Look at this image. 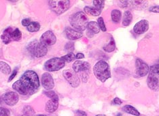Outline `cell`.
Returning <instances> with one entry per match:
<instances>
[{
    "instance_id": "obj_11",
    "label": "cell",
    "mask_w": 159,
    "mask_h": 116,
    "mask_svg": "<svg viewBox=\"0 0 159 116\" xmlns=\"http://www.w3.org/2000/svg\"><path fill=\"white\" fill-rule=\"evenodd\" d=\"M57 41L55 35L51 31H47L43 34L40 38V42L45 46H51L55 45Z\"/></svg>"
},
{
    "instance_id": "obj_21",
    "label": "cell",
    "mask_w": 159,
    "mask_h": 116,
    "mask_svg": "<svg viewBox=\"0 0 159 116\" xmlns=\"http://www.w3.org/2000/svg\"><path fill=\"white\" fill-rule=\"evenodd\" d=\"M84 10L86 13H87L88 14H90V15L94 16V17L99 16L100 14L102 13V11H101V10L97 9L96 8H95V7L86 6Z\"/></svg>"
},
{
    "instance_id": "obj_38",
    "label": "cell",
    "mask_w": 159,
    "mask_h": 116,
    "mask_svg": "<svg viewBox=\"0 0 159 116\" xmlns=\"http://www.w3.org/2000/svg\"><path fill=\"white\" fill-rule=\"evenodd\" d=\"M149 11L152 12H155V13H159V6H152L149 9Z\"/></svg>"
},
{
    "instance_id": "obj_32",
    "label": "cell",
    "mask_w": 159,
    "mask_h": 116,
    "mask_svg": "<svg viewBox=\"0 0 159 116\" xmlns=\"http://www.w3.org/2000/svg\"><path fill=\"white\" fill-rule=\"evenodd\" d=\"M97 23H98L99 26L100 27V30H102L103 31H106L107 29L106 27V25H105L103 19L102 17H99L98 20H97Z\"/></svg>"
},
{
    "instance_id": "obj_1",
    "label": "cell",
    "mask_w": 159,
    "mask_h": 116,
    "mask_svg": "<svg viewBox=\"0 0 159 116\" xmlns=\"http://www.w3.org/2000/svg\"><path fill=\"white\" fill-rule=\"evenodd\" d=\"M20 80L26 88L28 94H30V95L34 94L39 88L38 76L33 70H27L25 72Z\"/></svg>"
},
{
    "instance_id": "obj_19",
    "label": "cell",
    "mask_w": 159,
    "mask_h": 116,
    "mask_svg": "<svg viewBox=\"0 0 159 116\" xmlns=\"http://www.w3.org/2000/svg\"><path fill=\"white\" fill-rule=\"evenodd\" d=\"M88 32H91L93 34H98L100 31V27L98 23L95 21H91L89 22L87 26Z\"/></svg>"
},
{
    "instance_id": "obj_36",
    "label": "cell",
    "mask_w": 159,
    "mask_h": 116,
    "mask_svg": "<svg viewBox=\"0 0 159 116\" xmlns=\"http://www.w3.org/2000/svg\"><path fill=\"white\" fill-rule=\"evenodd\" d=\"M44 94L46 96L50 98V99H55V98H57L58 96L57 94L53 91H48V92H44Z\"/></svg>"
},
{
    "instance_id": "obj_12",
    "label": "cell",
    "mask_w": 159,
    "mask_h": 116,
    "mask_svg": "<svg viewBox=\"0 0 159 116\" xmlns=\"http://www.w3.org/2000/svg\"><path fill=\"white\" fill-rule=\"evenodd\" d=\"M2 99L8 106H14V105H15L18 103L19 97L17 93L14 92H9L3 94Z\"/></svg>"
},
{
    "instance_id": "obj_44",
    "label": "cell",
    "mask_w": 159,
    "mask_h": 116,
    "mask_svg": "<svg viewBox=\"0 0 159 116\" xmlns=\"http://www.w3.org/2000/svg\"><path fill=\"white\" fill-rule=\"evenodd\" d=\"M95 116H106V115H103V114H99V115H95Z\"/></svg>"
},
{
    "instance_id": "obj_46",
    "label": "cell",
    "mask_w": 159,
    "mask_h": 116,
    "mask_svg": "<svg viewBox=\"0 0 159 116\" xmlns=\"http://www.w3.org/2000/svg\"><path fill=\"white\" fill-rule=\"evenodd\" d=\"M2 103V98L0 97V103Z\"/></svg>"
},
{
    "instance_id": "obj_7",
    "label": "cell",
    "mask_w": 159,
    "mask_h": 116,
    "mask_svg": "<svg viewBox=\"0 0 159 116\" xmlns=\"http://www.w3.org/2000/svg\"><path fill=\"white\" fill-rule=\"evenodd\" d=\"M63 76L65 79H66L67 82L73 87V88H77V87L80 85V80L78 77L76 72H75L74 70L67 69L63 71Z\"/></svg>"
},
{
    "instance_id": "obj_9",
    "label": "cell",
    "mask_w": 159,
    "mask_h": 116,
    "mask_svg": "<svg viewBox=\"0 0 159 116\" xmlns=\"http://www.w3.org/2000/svg\"><path fill=\"white\" fill-rule=\"evenodd\" d=\"M135 68L137 75L140 77L147 75L150 72V68L148 65L139 58H137L135 60Z\"/></svg>"
},
{
    "instance_id": "obj_2",
    "label": "cell",
    "mask_w": 159,
    "mask_h": 116,
    "mask_svg": "<svg viewBox=\"0 0 159 116\" xmlns=\"http://www.w3.org/2000/svg\"><path fill=\"white\" fill-rule=\"evenodd\" d=\"M70 24L78 31H82L87 28L89 19L84 12H78L70 17Z\"/></svg>"
},
{
    "instance_id": "obj_3",
    "label": "cell",
    "mask_w": 159,
    "mask_h": 116,
    "mask_svg": "<svg viewBox=\"0 0 159 116\" xmlns=\"http://www.w3.org/2000/svg\"><path fill=\"white\" fill-rule=\"evenodd\" d=\"M93 72L97 79L102 82L106 81L111 77L110 68L105 61H99L93 68Z\"/></svg>"
},
{
    "instance_id": "obj_14",
    "label": "cell",
    "mask_w": 159,
    "mask_h": 116,
    "mask_svg": "<svg viewBox=\"0 0 159 116\" xmlns=\"http://www.w3.org/2000/svg\"><path fill=\"white\" fill-rule=\"evenodd\" d=\"M148 29H149V23L148 21L142 20L135 25L133 31L137 34H143L148 30Z\"/></svg>"
},
{
    "instance_id": "obj_6",
    "label": "cell",
    "mask_w": 159,
    "mask_h": 116,
    "mask_svg": "<svg viewBox=\"0 0 159 116\" xmlns=\"http://www.w3.org/2000/svg\"><path fill=\"white\" fill-rule=\"evenodd\" d=\"M65 64L66 62L62 58L55 57L47 61L44 64V68L48 72H54L61 70L65 66Z\"/></svg>"
},
{
    "instance_id": "obj_45",
    "label": "cell",
    "mask_w": 159,
    "mask_h": 116,
    "mask_svg": "<svg viewBox=\"0 0 159 116\" xmlns=\"http://www.w3.org/2000/svg\"><path fill=\"white\" fill-rule=\"evenodd\" d=\"M37 116H47V115H38Z\"/></svg>"
},
{
    "instance_id": "obj_39",
    "label": "cell",
    "mask_w": 159,
    "mask_h": 116,
    "mask_svg": "<svg viewBox=\"0 0 159 116\" xmlns=\"http://www.w3.org/2000/svg\"><path fill=\"white\" fill-rule=\"evenodd\" d=\"M113 104H116V105H120L122 103V101L119 99V98H115V99L112 100V102H111Z\"/></svg>"
},
{
    "instance_id": "obj_4",
    "label": "cell",
    "mask_w": 159,
    "mask_h": 116,
    "mask_svg": "<svg viewBox=\"0 0 159 116\" xmlns=\"http://www.w3.org/2000/svg\"><path fill=\"white\" fill-rule=\"evenodd\" d=\"M28 51L35 57H42L45 56L48 51L47 46L40 42L34 41L31 42L27 46Z\"/></svg>"
},
{
    "instance_id": "obj_31",
    "label": "cell",
    "mask_w": 159,
    "mask_h": 116,
    "mask_svg": "<svg viewBox=\"0 0 159 116\" xmlns=\"http://www.w3.org/2000/svg\"><path fill=\"white\" fill-rule=\"evenodd\" d=\"M93 4H94V6H95V8L102 11L104 7L105 2L104 1H93Z\"/></svg>"
},
{
    "instance_id": "obj_42",
    "label": "cell",
    "mask_w": 159,
    "mask_h": 116,
    "mask_svg": "<svg viewBox=\"0 0 159 116\" xmlns=\"http://www.w3.org/2000/svg\"><path fill=\"white\" fill-rule=\"evenodd\" d=\"M75 114L78 116H87V114H86V112L81 111V110H78L75 111Z\"/></svg>"
},
{
    "instance_id": "obj_37",
    "label": "cell",
    "mask_w": 159,
    "mask_h": 116,
    "mask_svg": "<svg viewBox=\"0 0 159 116\" xmlns=\"http://www.w3.org/2000/svg\"><path fill=\"white\" fill-rule=\"evenodd\" d=\"M128 1H118V5L119 7H120L122 8H125L126 7L128 6Z\"/></svg>"
},
{
    "instance_id": "obj_25",
    "label": "cell",
    "mask_w": 159,
    "mask_h": 116,
    "mask_svg": "<svg viewBox=\"0 0 159 116\" xmlns=\"http://www.w3.org/2000/svg\"><path fill=\"white\" fill-rule=\"evenodd\" d=\"M0 71L5 75H9L11 72V68L8 64L0 61Z\"/></svg>"
},
{
    "instance_id": "obj_41",
    "label": "cell",
    "mask_w": 159,
    "mask_h": 116,
    "mask_svg": "<svg viewBox=\"0 0 159 116\" xmlns=\"http://www.w3.org/2000/svg\"><path fill=\"white\" fill-rule=\"evenodd\" d=\"M17 72H18V68H16V69H14V70L13 71L12 75H10V78H9V79H8V81H11L12 80V79H13L14 77H15V76L16 75Z\"/></svg>"
},
{
    "instance_id": "obj_13",
    "label": "cell",
    "mask_w": 159,
    "mask_h": 116,
    "mask_svg": "<svg viewBox=\"0 0 159 116\" xmlns=\"http://www.w3.org/2000/svg\"><path fill=\"white\" fill-rule=\"evenodd\" d=\"M42 84L44 88L46 90L52 89L55 86V83H54L52 76L48 72H45L42 75Z\"/></svg>"
},
{
    "instance_id": "obj_5",
    "label": "cell",
    "mask_w": 159,
    "mask_h": 116,
    "mask_svg": "<svg viewBox=\"0 0 159 116\" xmlns=\"http://www.w3.org/2000/svg\"><path fill=\"white\" fill-rule=\"evenodd\" d=\"M48 4L50 9L57 14H61L66 12L70 7V1L69 0H52L49 1Z\"/></svg>"
},
{
    "instance_id": "obj_30",
    "label": "cell",
    "mask_w": 159,
    "mask_h": 116,
    "mask_svg": "<svg viewBox=\"0 0 159 116\" xmlns=\"http://www.w3.org/2000/svg\"><path fill=\"white\" fill-rule=\"evenodd\" d=\"M61 58H62V60L65 61V62L70 63L75 59V56L73 53H69L68 54H67V55L63 56Z\"/></svg>"
},
{
    "instance_id": "obj_16",
    "label": "cell",
    "mask_w": 159,
    "mask_h": 116,
    "mask_svg": "<svg viewBox=\"0 0 159 116\" xmlns=\"http://www.w3.org/2000/svg\"><path fill=\"white\" fill-rule=\"evenodd\" d=\"M59 107V97L51 99L46 104L45 110L48 113H53L57 110Z\"/></svg>"
},
{
    "instance_id": "obj_18",
    "label": "cell",
    "mask_w": 159,
    "mask_h": 116,
    "mask_svg": "<svg viewBox=\"0 0 159 116\" xmlns=\"http://www.w3.org/2000/svg\"><path fill=\"white\" fill-rule=\"evenodd\" d=\"M12 88L14 90H16L17 92H19L21 95H27L28 94L26 88H25V86L22 83V82L20 81V80H19L16 81L15 83H14V84L12 85Z\"/></svg>"
},
{
    "instance_id": "obj_34",
    "label": "cell",
    "mask_w": 159,
    "mask_h": 116,
    "mask_svg": "<svg viewBox=\"0 0 159 116\" xmlns=\"http://www.w3.org/2000/svg\"><path fill=\"white\" fill-rule=\"evenodd\" d=\"M10 112L7 109L0 107V116H10Z\"/></svg>"
},
{
    "instance_id": "obj_22",
    "label": "cell",
    "mask_w": 159,
    "mask_h": 116,
    "mask_svg": "<svg viewBox=\"0 0 159 116\" xmlns=\"http://www.w3.org/2000/svg\"><path fill=\"white\" fill-rule=\"evenodd\" d=\"M122 14L120 10H113L111 13V20L114 23H118L120 21Z\"/></svg>"
},
{
    "instance_id": "obj_23",
    "label": "cell",
    "mask_w": 159,
    "mask_h": 116,
    "mask_svg": "<svg viewBox=\"0 0 159 116\" xmlns=\"http://www.w3.org/2000/svg\"><path fill=\"white\" fill-rule=\"evenodd\" d=\"M122 110H123L126 113L129 114L139 116V112L137 111L135 107H133L131 105H125L123 107H122Z\"/></svg>"
},
{
    "instance_id": "obj_29",
    "label": "cell",
    "mask_w": 159,
    "mask_h": 116,
    "mask_svg": "<svg viewBox=\"0 0 159 116\" xmlns=\"http://www.w3.org/2000/svg\"><path fill=\"white\" fill-rule=\"evenodd\" d=\"M22 38V34L19 29H16L12 33V41H19Z\"/></svg>"
},
{
    "instance_id": "obj_17",
    "label": "cell",
    "mask_w": 159,
    "mask_h": 116,
    "mask_svg": "<svg viewBox=\"0 0 159 116\" xmlns=\"http://www.w3.org/2000/svg\"><path fill=\"white\" fill-rule=\"evenodd\" d=\"M12 29L11 27H8L3 32V34L1 36L2 42L4 44H8V43L12 41Z\"/></svg>"
},
{
    "instance_id": "obj_47",
    "label": "cell",
    "mask_w": 159,
    "mask_h": 116,
    "mask_svg": "<svg viewBox=\"0 0 159 116\" xmlns=\"http://www.w3.org/2000/svg\"><path fill=\"white\" fill-rule=\"evenodd\" d=\"M118 116H120V114H119V115H118Z\"/></svg>"
},
{
    "instance_id": "obj_15",
    "label": "cell",
    "mask_w": 159,
    "mask_h": 116,
    "mask_svg": "<svg viewBox=\"0 0 159 116\" xmlns=\"http://www.w3.org/2000/svg\"><path fill=\"white\" fill-rule=\"evenodd\" d=\"M65 34H66V38L70 41H75L80 38L82 36V33L81 31H78L75 30L74 29L70 27H67L65 30Z\"/></svg>"
},
{
    "instance_id": "obj_20",
    "label": "cell",
    "mask_w": 159,
    "mask_h": 116,
    "mask_svg": "<svg viewBox=\"0 0 159 116\" xmlns=\"http://www.w3.org/2000/svg\"><path fill=\"white\" fill-rule=\"evenodd\" d=\"M133 19L132 13L130 11H125L122 18V25L124 26H129L131 24Z\"/></svg>"
},
{
    "instance_id": "obj_28",
    "label": "cell",
    "mask_w": 159,
    "mask_h": 116,
    "mask_svg": "<svg viewBox=\"0 0 159 116\" xmlns=\"http://www.w3.org/2000/svg\"><path fill=\"white\" fill-rule=\"evenodd\" d=\"M35 111L30 106H25L23 109V115L21 116H34Z\"/></svg>"
},
{
    "instance_id": "obj_35",
    "label": "cell",
    "mask_w": 159,
    "mask_h": 116,
    "mask_svg": "<svg viewBox=\"0 0 159 116\" xmlns=\"http://www.w3.org/2000/svg\"><path fill=\"white\" fill-rule=\"evenodd\" d=\"M150 71L159 73V60L158 61V62L157 64H155L154 65H152V66H151Z\"/></svg>"
},
{
    "instance_id": "obj_8",
    "label": "cell",
    "mask_w": 159,
    "mask_h": 116,
    "mask_svg": "<svg viewBox=\"0 0 159 116\" xmlns=\"http://www.w3.org/2000/svg\"><path fill=\"white\" fill-rule=\"evenodd\" d=\"M147 85L153 91H159V73L150 71L147 79Z\"/></svg>"
},
{
    "instance_id": "obj_24",
    "label": "cell",
    "mask_w": 159,
    "mask_h": 116,
    "mask_svg": "<svg viewBox=\"0 0 159 116\" xmlns=\"http://www.w3.org/2000/svg\"><path fill=\"white\" fill-rule=\"evenodd\" d=\"M115 49H116V43L113 38H111L110 42L103 46V50L105 51L108 52V53L114 51Z\"/></svg>"
},
{
    "instance_id": "obj_33",
    "label": "cell",
    "mask_w": 159,
    "mask_h": 116,
    "mask_svg": "<svg viewBox=\"0 0 159 116\" xmlns=\"http://www.w3.org/2000/svg\"><path fill=\"white\" fill-rule=\"evenodd\" d=\"M65 49H66V51H68V52L72 53V51L74 50V42H67L66 45V46H65Z\"/></svg>"
},
{
    "instance_id": "obj_27",
    "label": "cell",
    "mask_w": 159,
    "mask_h": 116,
    "mask_svg": "<svg viewBox=\"0 0 159 116\" xmlns=\"http://www.w3.org/2000/svg\"><path fill=\"white\" fill-rule=\"evenodd\" d=\"M27 30L30 32H35L39 30L40 25L38 22H31L29 26L27 27Z\"/></svg>"
},
{
    "instance_id": "obj_43",
    "label": "cell",
    "mask_w": 159,
    "mask_h": 116,
    "mask_svg": "<svg viewBox=\"0 0 159 116\" xmlns=\"http://www.w3.org/2000/svg\"><path fill=\"white\" fill-rule=\"evenodd\" d=\"M83 58H84V55L82 53H77V55L75 56V59H77V60L83 59Z\"/></svg>"
},
{
    "instance_id": "obj_10",
    "label": "cell",
    "mask_w": 159,
    "mask_h": 116,
    "mask_svg": "<svg viewBox=\"0 0 159 116\" xmlns=\"http://www.w3.org/2000/svg\"><path fill=\"white\" fill-rule=\"evenodd\" d=\"M90 68H91V65H90V64L84 61H75L73 64L74 71L76 72V73L83 72L84 76H87L86 73H87L90 70Z\"/></svg>"
},
{
    "instance_id": "obj_40",
    "label": "cell",
    "mask_w": 159,
    "mask_h": 116,
    "mask_svg": "<svg viewBox=\"0 0 159 116\" xmlns=\"http://www.w3.org/2000/svg\"><path fill=\"white\" fill-rule=\"evenodd\" d=\"M31 23V22L30 19H25L22 21V25H23V26H25V27L29 26Z\"/></svg>"
},
{
    "instance_id": "obj_26",
    "label": "cell",
    "mask_w": 159,
    "mask_h": 116,
    "mask_svg": "<svg viewBox=\"0 0 159 116\" xmlns=\"http://www.w3.org/2000/svg\"><path fill=\"white\" fill-rule=\"evenodd\" d=\"M131 3H133V6L134 7V8L137 10H142L146 6L148 2L146 1H133Z\"/></svg>"
}]
</instances>
